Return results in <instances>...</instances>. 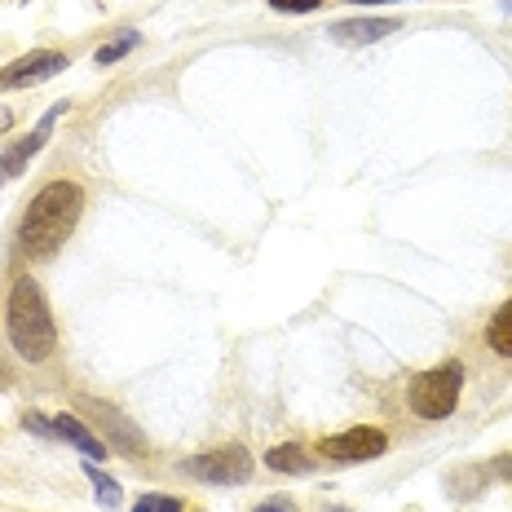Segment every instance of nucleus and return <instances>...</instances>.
Listing matches in <instances>:
<instances>
[{
	"label": "nucleus",
	"mask_w": 512,
	"mask_h": 512,
	"mask_svg": "<svg viewBox=\"0 0 512 512\" xmlns=\"http://www.w3.org/2000/svg\"><path fill=\"white\" fill-rule=\"evenodd\" d=\"M53 429L67 437V442L76 446V451L89 455V460H102V455H106V442H98V437L89 433V424H80L76 415H58V420H53Z\"/></svg>",
	"instance_id": "obj_10"
},
{
	"label": "nucleus",
	"mask_w": 512,
	"mask_h": 512,
	"mask_svg": "<svg viewBox=\"0 0 512 512\" xmlns=\"http://www.w3.org/2000/svg\"><path fill=\"white\" fill-rule=\"evenodd\" d=\"M27 429H36L40 437H45V433L53 429V420H40V415H27Z\"/></svg>",
	"instance_id": "obj_18"
},
{
	"label": "nucleus",
	"mask_w": 512,
	"mask_h": 512,
	"mask_svg": "<svg viewBox=\"0 0 512 512\" xmlns=\"http://www.w3.org/2000/svg\"><path fill=\"white\" fill-rule=\"evenodd\" d=\"M5 327H9V345L18 349L27 362H45L53 354V314L45 292L36 287V279H14L9 287V305H5Z\"/></svg>",
	"instance_id": "obj_2"
},
{
	"label": "nucleus",
	"mask_w": 512,
	"mask_h": 512,
	"mask_svg": "<svg viewBox=\"0 0 512 512\" xmlns=\"http://www.w3.org/2000/svg\"><path fill=\"white\" fill-rule=\"evenodd\" d=\"M460 389H464V362H446V367L420 371L407 389V402L420 420H446L460 407Z\"/></svg>",
	"instance_id": "obj_3"
},
{
	"label": "nucleus",
	"mask_w": 512,
	"mask_h": 512,
	"mask_svg": "<svg viewBox=\"0 0 512 512\" xmlns=\"http://www.w3.org/2000/svg\"><path fill=\"white\" fill-rule=\"evenodd\" d=\"M133 45H137V31H124V36H115L106 49H98V67H106V62H115V58H124Z\"/></svg>",
	"instance_id": "obj_14"
},
{
	"label": "nucleus",
	"mask_w": 512,
	"mask_h": 512,
	"mask_svg": "<svg viewBox=\"0 0 512 512\" xmlns=\"http://www.w3.org/2000/svg\"><path fill=\"white\" fill-rule=\"evenodd\" d=\"M133 512H181V499H173V495H142L133 504Z\"/></svg>",
	"instance_id": "obj_15"
},
{
	"label": "nucleus",
	"mask_w": 512,
	"mask_h": 512,
	"mask_svg": "<svg viewBox=\"0 0 512 512\" xmlns=\"http://www.w3.org/2000/svg\"><path fill=\"white\" fill-rule=\"evenodd\" d=\"M181 473H190L195 482L208 486H239L252 477V455L243 446H226V451H212V455H195V460L181 464Z\"/></svg>",
	"instance_id": "obj_4"
},
{
	"label": "nucleus",
	"mask_w": 512,
	"mask_h": 512,
	"mask_svg": "<svg viewBox=\"0 0 512 512\" xmlns=\"http://www.w3.org/2000/svg\"><path fill=\"white\" fill-rule=\"evenodd\" d=\"M349 5H389V0H349Z\"/></svg>",
	"instance_id": "obj_19"
},
{
	"label": "nucleus",
	"mask_w": 512,
	"mask_h": 512,
	"mask_svg": "<svg viewBox=\"0 0 512 512\" xmlns=\"http://www.w3.org/2000/svg\"><path fill=\"white\" fill-rule=\"evenodd\" d=\"M486 340L499 358H512V301L495 309V318H490V327H486Z\"/></svg>",
	"instance_id": "obj_11"
},
{
	"label": "nucleus",
	"mask_w": 512,
	"mask_h": 512,
	"mask_svg": "<svg viewBox=\"0 0 512 512\" xmlns=\"http://www.w3.org/2000/svg\"><path fill=\"white\" fill-rule=\"evenodd\" d=\"M84 411H89L93 420H102L106 429H111V442L120 446V451H128V455L142 451V437H137V429L124 420V415H115L111 407H102V402H84Z\"/></svg>",
	"instance_id": "obj_9"
},
{
	"label": "nucleus",
	"mask_w": 512,
	"mask_h": 512,
	"mask_svg": "<svg viewBox=\"0 0 512 512\" xmlns=\"http://www.w3.org/2000/svg\"><path fill=\"white\" fill-rule=\"evenodd\" d=\"M265 468H274V473H309V455L301 446H274V451H265Z\"/></svg>",
	"instance_id": "obj_12"
},
{
	"label": "nucleus",
	"mask_w": 512,
	"mask_h": 512,
	"mask_svg": "<svg viewBox=\"0 0 512 512\" xmlns=\"http://www.w3.org/2000/svg\"><path fill=\"white\" fill-rule=\"evenodd\" d=\"M62 111H67V102H58V106H53V111L45 115V120H40V124L23 137V142L9 146V151L0 155V177H18V173H23V168L31 164V155H36L40 146L49 142V133H53V124H58V115H62Z\"/></svg>",
	"instance_id": "obj_7"
},
{
	"label": "nucleus",
	"mask_w": 512,
	"mask_h": 512,
	"mask_svg": "<svg viewBox=\"0 0 512 512\" xmlns=\"http://www.w3.org/2000/svg\"><path fill=\"white\" fill-rule=\"evenodd\" d=\"M318 5L323 0H270V9H279V14H314Z\"/></svg>",
	"instance_id": "obj_16"
},
{
	"label": "nucleus",
	"mask_w": 512,
	"mask_h": 512,
	"mask_svg": "<svg viewBox=\"0 0 512 512\" xmlns=\"http://www.w3.org/2000/svg\"><path fill=\"white\" fill-rule=\"evenodd\" d=\"M84 473H89L93 490H98V504H102V508H115V504H120V499H124L120 482H115V477H106L102 468H84Z\"/></svg>",
	"instance_id": "obj_13"
},
{
	"label": "nucleus",
	"mask_w": 512,
	"mask_h": 512,
	"mask_svg": "<svg viewBox=\"0 0 512 512\" xmlns=\"http://www.w3.org/2000/svg\"><path fill=\"white\" fill-rule=\"evenodd\" d=\"M384 433L380 429H371V424H362V429H349V433H336V437H323L318 442V451L327 455V460H345V464H354V460H376V455H384Z\"/></svg>",
	"instance_id": "obj_5"
},
{
	"label": "nucleus",
	"mask_w": 512,
	"mask_h": 512,
	"mask_svg": "<svg viewBox=\"0 0 512 512\" xmlns=\"http://www.w3.org/2000/svg\"><path fill=\"white\" fill-rule=\"evenodd\" d=\"M84 212V190L76 181H49L36 199L27 204L23 221H18V243L27 256H53L71 239Z\"/></svg>",
	"instance_id": "obj_1"
},
{
	"label": "nucleus",
	"mask_w": 512,
	"mask_h": 512,
	"mask_svg": "<svg viewBox=\"0 0 512 512\" xmlns=\"http://www.w3.org/2000/svg\"><path fill=\"white\" fill-rule=\"evenodd\" d=\"M256 512H296L292 499H270V504H256Z\"/></svg>",
	"instance_id": "obj_17"
},
{
	"label": "nucleus",
	"mask_w": 512,
	"mask_h": 512,
	"mask_svg": "<svg viewBox=\"0 0 512 512\" xmlns=\"http://www.w3.org/2000/svg\"><path fill=\"white\" fill-rule=\"evenodd\" d=\"M62 67H67V58H62V53H45V49H36V53H27V58L9 62V67L0 71V89H31V84H40V80L58 76Z\"/></svg>",
	"instance_id": "obj_6"
},
{
	"label": "nucleus",
	"mask_w": 512,
	"mask_h": 512,
	"mask_svg": "<svg viewBox=\"0 0 512 512\" xmlns=\"http://www.w3.org/2000/svg\"><path fill=\"white\" fill-rule=\"evenodd\" d=\"M398 31V18H349V23L332 27L336 45H371V40H384Z\"/></svg>",
	"instance_id": "obj_8"
}]
</instances>
